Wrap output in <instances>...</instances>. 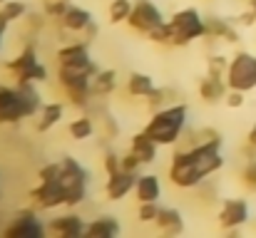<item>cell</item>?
<instances>
[{
  "label": "cell",
  "instance_id": "6da1fadb",
  "mask_svg": "<svg viewBox=\"0 0 256 238\" xmlns=\"http://www.w3.org/2000/svg\"><path fill=\"white\" fill-rule=\"evenodd\" d=\"M40 107H42V97L35 89V82L15 84V87L0 84V127L18 124L20 119L40 112Z\"/></svg>",
  "mask_w": 256,
  "mask_h": 238
},
{
  "label": "cell",
  "instance_id": "7a4b0ae2",
  "mask_svg": "<svg viewBox=\"0 0 256 238\" xmlns=\"http://www.w3.org/2000/svg\"><path fill=\"white\" fill-rule=\"evenodd\" d=\"M186 119H189V107L184 102H176V104L152 112L150 122L144 124V132L160 147H174L179 142L182 132L186 129Z\"/></svg>",
  "mask_w": 256,
  "mask_h": 238
},
{
  "label": "cell",
  "instance_id": "3957f363",
  "mask_svg": "<svg viewBox=\"0 0 256 238\" xmlns=\"http://www.w3.org/2000/svg\"><path fill=\"white\" fill-rule=\"evenodd\" d=\"M97 72H100V67H97L94 60H87L80 65H58V84L68 94L70 104H75L80 109L90 104V97L94 94L92 92V77Z\"/></svg>",
  "mask_w": 256,
  "mask_h": 238
},
{
  "label": "cell",
  "instance_id": "277c9868",
  "mask_svg": "<svg viewBox=\"0 0 256 238\" xmlns=\"http://www.w3.org/2000/svg\"><path fill=\"white\" fill-rule=\"evenodd\" d=\"M172 27H174V40L172 47H186L199 37H209V25L202 17V12L196 7H182L170 17Z\"/></svg>",
  "mask_w": 256,
  "mask_h": 238
},
{
  "label": "cell",
  "instance_id": "5b68a950",
  "mask_svg": "<svg viewBox=\"0 0 256 238\" xmlns=\"http://www.w3.org/2000/svg\"><path fill=\"white\" fill-rule=\"evenodd\" d=\"M60 181L68 194V209L80 206L87 199V169L75 157L60 159Z\"/></svg>",
  "mask_w": 256,
  "mask_h": 238
},
{
  "label": "cell",
  "instance_id": "8992f818",
  "mask_svg": "<svg viewBox=\"0 0 256 238\" xmlns=\"http://www.w3.org/2000/svg\"><path fill=\"white\" fill-rule=\"evenodd\" d=\"M226 84H229V89H239V92H252V89H256V55L254 52L239 50L229 60Z\"/></svg>",
  "mask_w": 256,
  "mask_h": 238
},
{
  "label": "cell",
  "instance_id": "52a82bcc",
  "mask_svg": "<svg viewBox=\"0 0 256 238\" xmlns=\"http://www.w3.org/2000/svg\"><path fill=\"white\" fill-rule=\"evenodd\" d=\"M167 176H170L172 186H176V189H196L204 181V176L199 174V169H196L194 159L189 154V149H176L174 152Z\"/></svg>",
  "mask_w": 256,
  "mask_h": 238
},
{
  "label": "cell",
  "instance_id": "ba28073f",
  "mask_svg": "<svg viewBox=\"0 0 256 238\" xmlns=\"http://www.w3.org/2000/svg\"><path fill=\"white\" fill-rule=\"evenodd\" d=\"M164 22V12L152 2V0H134V7H132V15L127 20V25L140 32V35H150L157 25Z\"/></svg>",
  "mask_w": 256,
  "mask_h": 238
},
{
  "label": "cell",
  "instance_id": "9c48e42d",
  "mask_svg": "<svg viewBox=\"0 0 256 238\" xmlns=\"http://www.w3.org/2000/svg\"><path fill=\"white\" fill-rule=\"evenodd\" d=\"M30 199L35 201V206H40L45 211H55L68 204V194H65V186L60 179L38 181V186L30 189Z\"/></svg>",
  "mask_w": 256,
  "mask_h": 238
},
{
  "label": "cell",
  "instance_id": "30bf717a",
  "mask_svg": "<svg viewBox=\"0 0 256 238\" xmlns=\"http://www.w3.org/2000/svg\"><path fill=\"white\" fill-rule=\"evenodd\" d=\"M45 231H48V226L35 216V211L25 209V211H20L12 219V224L2 231V236L5 238H40V236H45Z\"/></svg>",
  "mask_w": 256,
  "mask_h": 238
},
{
  "label": "cell",
  "instance_id": "8fae6325",
  "mask_svg": "<svg viewBox=\"0 0 256 238\" xmlns=\"http://www.w3.org/2000/svg\"><path fill=\"white\" fill-rule=\"evenodd\" d=\"M252 216V209H249V201L242 199V196H234V199H226L219 209V226L224 231H236L239 226H244Z\"/></svg>",
  "mask_w": 256,
  "mask_h": 238
},
{
  "label": "cell",
  "instance_id": "7c38bea8",
  "mask_svg": "<svg viewBox=\"0 0 256 238\" xmlns=\"http://www.w3.org/2000/svg\"><path fill=\"white\" fill-rule=\"evenodd\" d=\"M40 60H38V50H35V45L32 42H28L12 60H8L5 62V70L15 77V84H25L28 82V75H30V70L38 65Z\"/></svg>",
  "mask_w": 256,
  "mask_h": 238
},
{
  "label": "cell",
  "instance_id": "4fadbf2b",
  "mask_svg": "<svg viewBox=\"0 0 256 238\" xmlns=\"http://www.w3.org/2000/svg\"><path fill=\"white\" fill-rule=\"evenodd\" d=\"M137 176L140 174H132V171H114V174H107V184H104V194L110 201H122L127 199L132 191H134V184H137Z\"/></svg>",
  "mask_w": 256,
  "mask_h": 238
},
{
  "label": "cell",
  "instance_id": "5bb4252c",
  "mask_svg": "<svg viewBox=\"0 0 256 238\" xmlns=\"http://www.w3.org/2000/svg\"><path fill=\"white\" fill-rule=\"evenodd\" d=\"M48 231L60 238H80L85 236L87 224L82 221V216H78V214H62V216H55L48 224Z\"/></svg>",
  "mask_w": 256,
  "mask_h": 238
},
{
  "label": "cell",
  "instance_id": "9a60e30c",
  "mask_svg": "<svg viewBox=\"0 0 256 238\" xmlns=\"http://www.w3.org/2000/svg\"><path fill=\"white\" fill-rule=\"evenodd\" d=\"M226 92H229V84H226L224 77L204 75V77L199 79V97H202V102H206V104H219V102H224Z\"/></svg>",
  "mask_w": 256,
  "mask_h": 238
},
{
  "label": "cell",
  "instance_id": "2e32d148",
  "mask_svg": "<svg viewBox=\"0 0 256 238\" xmlns=\"http://www.w3.org/2000/svg\"><path fill=\"white\" fill-rule=\"evenodd\" d=\"M55 60H58V65H80V62L92 60V57H90V42H87V40H80V42H68V45H62V47L55 52Z\"/></svg>",
  "mask_w": 256,
  "mask_h": 238
},
{
  "label": "cell",
  "instance_id": "e0dca14e",
  "mask_svg": "<svg viewBox=\"0 0 256 238\" xmlns=\"http://www.w3.org/2000/svg\"><path fill=\"white\" fill-rule=\"evenodd\" d=\"M134 196L137 201H160L162 199V181L157 174H140L134 184Z\"/></svg>",
  "mask_w": 256,
  "mask_h": 238
},
{
  "label": "cell",
  "instance_id": "ac0fdd59",
  "mask_svg": "<svg viewBox=\"0 0 256 238\" xmlns=\"http://www.w3.org/2000/svg\"><path fill=\"white\" fill-rule=\"evenodd\" d=\"M157 149H160V144L142 129V132H137L132 139H130V152H134L142 164H154V159H157Z\"/></svg>",
  "mask_w": 256,
  "mask_h": 238
},
{
  "label": "cell",
  "instance_id": "d6986e66",
  "mask_svg": "<svg viewBox=\"0 0 256 238\" xmlns=\"http://www.w3.org/2000/svg\"><path fill=\"white\" fill-rule=\"evenodd\" d=\"M60 25L70 32H85L87 27L92 25V12L87 7H78V5H70L65 10V15L60 17Z\"/></svg>",
  "mask_w": 256,
  "mask_h": 238
},
{
  "label": "cell",
  "instance_id": "ffe728a7",
  "mask_svg": "<svg viewBox=\"0 0 256 238\" xmlns=\"http://www.w3.org/2000/svg\"><path fill=\"white\" fill-rule=\"evenodd\" d=\"M157 229L162 231V234H167V236H179V234H184V216L176 211V209H172V206H162V211H160V216H157Z\"/></svg>",
  "mask_w": 256,
  "mask_h": 238
},
{
  "label": "cell",
  "instance_id": "44dd1931",
  "mask_svg": "<svg viewBox=\"0 0 256 238\" xmlns=\"http://www.w3.org/2000/svg\"><path fill=\"white\" fill-rule=\"evenodd\" d=\"M120 231H122V226H120V221H117L114 216H100V219H94V221L87 224L85 236H90V238H117Z\"/></svg>",
  "mask_w": 256,
  "mask_h": 238
},
{
  "label": "cell",
  "instance_id": "7402d4cb",
  "mask_svg": "<svg viewBox=\"0 0 256 238\" xmlns=\"http://www.w3.org/2000/svg\"><path fill=\"white\" fill-rule=\"evenodd\" d=\"M65 117V104L62 102H45L40 107V119H38V132H50L60 119Z\"/></svg>",
  "mask_w": 256,
  "mask_h": 238
},
{
  "label": "cell",
  "instance_id": "603a6c76",
  "mask_svg": "<svg viewBox=\"0 0 256 238\" xmlns=\"http://www.w3.org/2000/svg\"><path fill=\"white\" fill-rule=\"evenodd\" d=\"M154 89H157V84H154L152 75H147V72H132V75L127 77V94H130V97L147 99Z\"/></svg>",
  "mask_w": 256,
  "mask_h": 238
},
{
  "label": "cell",
  "instance_id": "cb8c5ba5",
  "mask_svg": "<svg viewBox=\"0 0 256 238\" xmlns=\"http://www.w3.org/2000/svg\"><path fill=\"white\" fill-rule=\"evenodd\" d=\"M206 25H209V37H216V40H224V42H239V32L232 27L229 20L206 17Z\"/></svg>",
  "mask_w": 256,
  "mask_h": 238
},
{
  "label": "cell",
  "instance_id": "d4e9b609",
  "mask_svg": "<svg viewBox=\"0 0 256 238\" xmlns=\"http://www.w3.org/2000/svg\"><path fill=\"white\" fill-rule=\"evenodd\" d=\"M117 89V72L114 70H100L94 77H92V92L100 94V97H107Z\"/></svg>",
  "mask_w": 256,
  "mask_h": 238
},
{
  "label": "cell",
  "instance_id": "484cf974",
  "mask_svg": "<svg viewBox=\"0 0 256 238\" xmlns=\"http://www.w3.org/2000/svg\"><path fill=\"white\" fill-rule=\"evenodd\" d=\"M132 7H134V0H110V7H107L110 22H112V25L127 22L130 15H132Z\"/></svg>",
  "mask_w": 256,
  "mask_h": 238
},
{
  "label": "cell",
  "instance_id": "4316f807",
  "mask_svg": "<svg viewBox=\"0 0 256 238\" xmlns=\"http://www.w3.org/2000/svg\"><path fill=\"white\" fill-rule=\"evenodd\" d=\"M68 134L75 139V142H85L94 134V122L90 117H78L68 124Z\"/></svg>",
  "mask_w": 256,
  "mask_h": 238
},
{
  "label": "cell",
  "instance_id": "83f0119b",
  "mask_svg": "<svg viewBox=\"0 0 256 238\" xmlns=\"http://www.w3.org/2000/svg\"><path fill=\"white\" fill-rule=\"evenodd\" d=\"M154 45H164V47H172V40H174V27H172L170 20H164L162 25H157L150 35H147Z\"/></svg>",
  "mask_w": 256,
  "mask_h": 238
},
{
  "label": "cell",
  "instance_id": "f1b7e54d",
  "mask_svg": "<svg viewBox=\"0 0 256 238\" xmlns=\"http://www.w3.org/2000/svg\"><path fill=\"white\" fill-rule=\"evenodd\" d=\"M0 12H2L10 22H15V20H20V17L28 15V5H25L22 0H5V2L0 5Z\"/></svg>",
  "mask_w": 256,
  "mask_h": 238
},
{
  "label": "cell",
  "instance_id": "f546056e",
  "mask_svg": "<svg viewBox=\"0 0 256 238\" xmlns=\"http://www.w3.org/2000/svg\"><path fill=\"white\" fill-rule=\"evenodd\" d=\"M160 211H162L160 201H142L140 209H137V219H140L142 224H154L157 216H160Z\"/></svg>",
  "mask_w": 256,
  "mask_h": 238
},
{
  "label": "cell",
  "instance_id": "4dcf8cb0",
  "mask_svg": "<svg viewBox=\"0 0 256 238\" xmlns=\"http://www.w3.org/2000/svg\"><path fill=\"white\" fill-rule=\"evenodd\" d=\"M226 70H229V57H224V55H212V57L206 60V75L226 79Z\"/></svg>",
  "mask_w": 256,
  "mask_h": 238
},
{
  "label": "cell",
  "instance_id": "1f68e13d",
  "mask_svg": "<svg viewBox=\"0 0 256 238\" xmlns=\"http://www.w3.org/2000/svg\"><path fill=\"white\" fill-rule=\"evenodd\" d=\"M242 184L246 191L256 194V157H252L242 169Z\"/></svg>",
  "mask_w": 256,
  "mask_h": 238
},
{
  "label": "cell",
  "instance_id": "d6a6232c",
  "mask_svg": "<svg viewBox=\"0 0 256 238\" xmlns=\"http://www.w3.org/2000/svg\"><path fill=\"white\" fill-rule=\"evenodd\" d=\"M70 7V2L68 0H45L42 2V10H45V15L48 17H52V20H60L62 15H65V10Z\"/></svg>",
  "mask_w": 256,
  "mask_h": 238
},
{
  "label": "cell",
  "instance_id": "836d02e7",
  "mask_svg": "<svg viewBox=\"0 0 256 238\" xmlns=\"http://www.w3.org/2000/svg\"><path fill=\"white\" fill-rule=\"evenodd\" d=\"M164 99H167V89L157 87V89L147 97V107H150L152 112H157V109H162V107H164Z\"/></svg>",
  "mask_w": 256,
  "mask_h": 238
},
{
  "label": "cell",
  "instance_id": "e575fe53",
  "mask_svg": "<svg viewBox=\"0 0 256 238\" xmlns=\"http://www.w3.org/2000/svg\"><path fill=\"white\" fill-rule=\"evenodd\" d=\"M140 166H144L140 157L134 154V152H127V154H122V169L124 171H132V174H140Z\"/></svg>",
  "mask_w": 256,
  "mask_h": 238
},
{
  "label": "cell",
  "instance_id": "d590c367",
  "mask_svg": "<svg viewBox=\"0 0 256 238\" xmlns=\"http://www.w3.org/2000/svg\"><path fill=\"white\" fill-rule=\"evenodd\" d=\"M102 166H104V171H107V174H114V171H120V169H122V157H117L114 152H107L104 159H102Z\"/></svg>",
  "mask_w": 256,
  "mask_h": 238
},
{
  "label": "cell",
  "instance_id": "8d00e7d4",
  "mask_svg": "<svg viewBox=\"0 0 256 238\" xmlns=\"http://www.w3.org/2000/svg\"><path fill=\"white\" fill-rule=\"evenodd\" d=\"M244 94H246V92L229 89V92H226V97H224V104H226V107H232V109H239V107H244Z\"/></svg>",
  "mask_w": 256,
  "mask_h": 238
},
{
  "label": "cell",
  "instance_id": "74e56055",
  "mask_svg": "<svg viewBox=\"0 0 256 238\" xmlns=\"http://www.w3.org/2000/svg\"><path fill=\"white\" fill-rule=\"evenodd\" d=\"M236 22L239 25H244V27H252V25H256V12L249 7V10H244L239 17H236Z\"/></svg>",
  "mask_w": 256,
  "mask_h": 238
},
{
  "label": "cell",
  "instance_id": "f35d334b",
  "mask_svg": "<svg viewBox=\"0 0 256 238\" xmlns=\"http://www.w3.org/2000/svg\"><path fill=\"white\" fill-rule=\"evenodd\" d=\"M246 152H249L252 157H256V124L249 129V134H246Z\"/></svg>",
  "mask_w": 256,
  "mask_h": 238
},
{
  "label": "cell",
  "instance_id": "ab89813d",
  "mask_svg": "<svg viewBox=\"0 0 256 238\" xmlns=\"http://www.w3.org/2000/svg\"><path fill=\"white\" fill-rule=\"evenodd\" d=\"M8 25H10V20L0 12V32H5V30H8Z\"/></svg>",
  "mask_w": 256,
  "mask_h": 238
},
{
  "label": "cell",
  "instance_id": "60d3db41",
  "mask_svg": "<svg viewBox=\"0 0 256 238\" xmlns=\"http://www.w3.org/2000/svg\"><path fill=\"white\" fill-rule=\"evenodd\" d=\"M249 7H252V10L256 12V0H249Z\"/></svg>",
  "mask_w": 256,
  "mask_h": 238
},
{
  "label": "cell",
  "instance_id": "b9f144b4",
  "mask_svg": "<svg viewBox=\"0 0 256 238\" xmlns=\"http://www.w3.org/2000/svg\"><path fill=\"white\" fill-rule=\"evenodd\" d=\"M2 35H5V32H0V47H2Z\"/></svg>",
  "mask_w": 256,
  "mask_h": 238
},
{
  "label": "cell",
  "instance_id": "7bdbcfd3",
  "mask_svg": "<svg viewBox=\"0 0 256 238\" xmlns=\"http://www.w3.org/2000/svg\"><path fill=\"white\" fill-rule=\"evenodd\" d=\"M2 2H5V0H0V5H2Z\"/></svg>",
  "mask_w": 256,
  "mask_h": 238
}]
</instances>
